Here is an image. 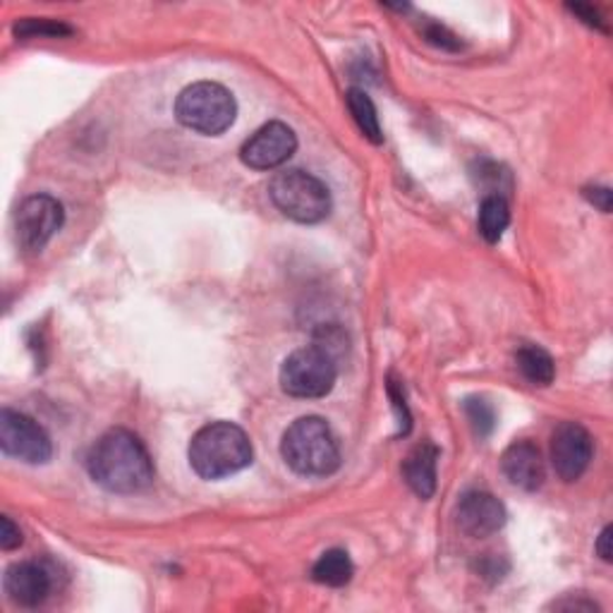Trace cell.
Returning <instances> with one entry per match:
<instances>
[{
  "label": "cell",
  "mask_w": 613,
  "mask_h": 613,
  "mask_svg": "<svg viewBox=\"0 0 613 613\" xmlns=\"http://www.w3.org/2000/svg\"><path fill=\"white\" fill-rule=\"evenodd\" d=\"M463 408H465V415L474 429V434H478L480 439L494 432L496 412H494L492 403H486L484 398H468Z\"/></svg>",
  "instance_id": "d6986e66"
},
{
  "label": "cell",
  "mask_w": 613,
  "mask_h": 613,
  "mask_svg": "<svg viewBox=\"0 0 613 613\" xmlns=\"http://www.w3.org/2000/svg\"><path fill=\"white\" fill-rule=\"evenodd\" d=\"M569 8L577 14V18H580L582 22H587L590 27L606 29V27H604V22H602V18H600V12H596L594 8H590V6H569Z\"/></svg>",
  "instance_id": "d4e9b609"
},
{
  "label": "cell",
  "mask_w": 613,
  "mask_h": 613,
  "mask_svg": "<svg viewBox=\"0 0 613 613\" xmlns=\"http://www.w3.org/2000/svg\"><path fill=\"white\" fill-rule=\"evenodd\" d=\"M424 37H426V41H432L434 46H441V49H449V51L463 49V43H460V39L455 34H451L449 29L441 27V24H429L424 29Z\"/></svg>",
  "instance_id": "44dd1931"
},
{
  "label": "cell",
  "mask_w": 613,
  "mask_h": 613,
  "mask_svg": "<svg viewBox=\"0 0 613 613\" xmlns=\"http://www.w3.org/2000/svg\"><path fill=\"white\" fill-rule=\"evenodd\" d=\"M511 223L509 202L501 194H489L480 207V233L486 242H499Z\"/></svg>",
  "instance_id": "e0dca14e"
},
{
  "label": "cell",
  "mask_w": 613,
  "mask_h": 613,
  "mask_svg": "<svg viewBox=\"0 0 613 613\" xmlns=\"http://www.w3.org/2000/svg\"><path fill=\"white\" fill-rule=\"evenodd\" d=\"M501 472L513 486L523 492H536L544 484L546 470L540 449L532 441H515L501 455Z\"/></svg>",
  "instance_id": "4fadbf2b"
},
{
  "label": "cell",
  "mask_w": 613,
  "mask_h": 613,
  "mask_svg": "<svg viewBox=\"0 0 613 613\" xmlns=\"http://www.w3.org/2000/svg\"><path fill=\"white\" fill-rule=\"evenodd\" d=\"M14 34L18 37H68L72 29L63 22L53 20H22L14 27Z\"/></svg>",
  "instance_id": "ffe728a7"
},
{
  "label": "cell",
  "mask_w": 613,
  "mask_h": 613,
  "mask_svg": "<svg viewBox=\"0 0 613 613\" xmlns=\"http://www.w3.org/2000/svg\"><path fill=\"white\" fill-rule=\"evenodd\" d=\"M269 194L275 209H279L290 221L310 225V223L324 221L331 213L329 188L312 173L298 171V168L275 175L271 180Z\"/></svg>",
  "instance_id": "8992f818"
},
{
  "label": "cell",
  "mask_w": 613,
  "mask_h": 613,
  "mask_svg": "<svg viewBox=\"0 0 613 613\" xmlns=\"http://www.w3.org/2000/svg\"><path fill=\"white\" fill-rule=\"evenodd\" d=\"M352 575H355V565H352L348 551L343 549H331L326 554H321L312 569V577L319 585L326 587H343L352 580Z\"/></svg>",
  "instance_id": "9a60e30c"
},
{
  "label": "cell",
  "mask_w": 613,
  "mask_h": 613,
  "mask_svg": "<svg viewBox=\"0 0 613 613\" xmlns=\"http://www.w3.org/2000/svg\"><path fill=\"white\" fill-rule=\"evenodd\" d=\"M594 443L590 432L577 422H563L551 436V465L563 482L580 480L590 468Z\"/></svg>",
  "instance_id": "30bf717a"
},
{
  "label": "cell",
  "mask_w": 613,
  "mask_h": 613,
  "mask_svg": "<svg viewBox=\"0 0 613 613\" xmlns=\"http://www.w3.org/2000/svg\"><path fill=\"white\" fill-rule=\"evenodd\" d=\"M22 544V532L8 515L0 517V549L12 551Z\"/></svg>",
  "instance_id": "603a6c76"
},
{
  "label": "cell",
  "mask_w": 613,
  "mask_h": 613,
  "mask_svg": "<svg viewBox=\"0 0 613 613\" xmlns=\"http://www.w3.org/2000/svg\"><path fill=\"white\" fill-rule=\"evenodd\" d=\"M66 221L63 204L51 194L27 197L14 213V238L24 252H41Z\"/></svg>",
  "instance_id": "ba28073f"
},
{
  "label": "cell",
  "mask_w": 613,
  "mask_h": 613,
  "mask_svg": "<svg viewBox=\"0 0 613 613\" xmlns=\"http://www.w3.org/2000/svg\"><path fill=\"white\" fill-rule=\"evenodd\" d=\"M348 109L352 113V120L358 122V128L366 137V140H370L372 144H381L383 142L381 122H379L372 99L366 97V91L350 89L348 91Z\"/></svg>",
  "instance_id": "ac0fdd59"
},
{
  "label": "cell",
  "mask_w": 613,
  "mask_h": 613,
  "mask_svg": "<svg viewBox=\"0 0 613 613\" xmlns=\"http://www.w3.org/2000/svg\"><path fill=\"white\" fill-rule=\"evenodd\" d=\"M281 389L293 398H324L339 379V355L316 341L288 355L281 364Z\"/></svg>",
  "instance_id": "5b68a950"
},
{
  "label": "cell",
  "mask_w": 613,
  "mask_h": 613,
  "mask_svg": "<svg viewBox=\"0 0 613 613\" xmlns=\"http://www.w3.org/2000/svg\"><path fill=\"white\" fill-rule=\"evenodd\" d=\"M87 470L91 480L113 494L144 492L153 482V463L144 443L128 429L105 432L91 446Z\"/></svg>",
  "instance_id": "6da1fadb"
},
{
  "label": "cell",
  "mask_w": 613,
  "mask_h": 613,
  "mask_svg": "<svg viewBox=\"0 0 613 613\" xmlns=\"http://www.w3.org/2000/svg\"><path fill=\"white\" fill-rule=\"evenodd\" d=\"M389 395L393 401V410L398 415V422H401V434L410 432V410L405 405V395H403V386H398V383L391 379L389 381Z\"/></svg>",
  "instance_id": "7402d4cb"
},
{
  "label": "cell",
  "mask_w": 613,
  "mask_h": 613,
  "mask_svg": "<svg viewBox=\"0 0 613 613\" xmlns=\"http://www.w3.org/2000/svg\"><path fill=\"white\" fill-rule=\"evenodd\" d=\"M554 609H561V611H596L600 606H596L594 602L590 600H561V602H554Z\"/></svg>",
  "instance_id": "484cf974"
},
{
  "label": "cell",
  "mask_w": 613,
  "mask_h": 613,
  "mask_svg": "<svg viewBox=\"0 0 613 613\" xmlns=\"http://www.w3.org/2000/svg\"><path fill=\"white\" fill-rule=\"evenodd\" d=\"M0 449L27 465H43L53 455V443L46 429L10 408L0 412Z\"/></svg>",
  "instance_id": "52a82bcc"
},
{
  "label": "cell",
  "mask_w": 613,
  "mask_h": 613,
  "mask_svg": "<svg viewBox=\"0 0 613 613\" xmlns=\"http://www.w3.org/2000/svg\"><path fill=\"white\" fill-rule=\"evenodd\" d=\"M298 149V137L285 122H267L240 149V159L254 171H273Z\"/></svg>",
  "instance_id": "9c48e42d"
},
{
  "label": "cell",
  "mask_w": 613,
  "mask_h": 613,
  "mask_svg": "<svg viewBox=\"0 0 613 613\" xmlns=\"http://www.w3.org/2000/svg\"><path fill=\"white\" fill-rule=\"evenodd\" d=\"M281 455L302 478H329L341 465V449L326 420L300 418L285 429Z\"/></svg>",
  "instance_id": "3957f363"
},
{
  "label": "cell",
  "mask_w": 613,
  "mask_h": 613,
  "mask_svg": "<svg viewBox=\"0 0 613 613\" xmlns=\"http://www.w3.org/2000/svg\"><path fill=\"white\" fill-rule=\"evenodd\" d=\"M436 460L439 449L434 443L424 441L408 453L403 463V478L408 486L424 501L432 499L436 492Z\"/></svg>",
  "instance_id": "5bb4252c"
},
{
  "label": "cell",
  "mask_w": 613,
  "mask_h": 613,
  "mask_svg": "<svg viewBox=\"0 0 613 613\" xmlns=\"http://www.w3.org/2000/svg\"><path fill=\"white\" fill-rule=\"evenodd\" d=\"M503 503L486 492H468L460 496L455 505V523L460 532H465L472 540H484V536L496 534L505 525Z\"/></svg>",
  "instance_id": "7c38bea8"
},
{
  "label": "cell",
  "mask_w": 613,
  "mask_h": 613,
  "mask_svg": "<svg viewBox=\"0 0 613 613\" xmlns=\"http://www.w3.org/2000/svg\"><path fill=\"white\" fill-rule=\"evenodd\" d=\"M190 465L202 480H223L252 463V441L233 422H211L190 441Z\"/></svg>",
  "instance_id": "7a4b0ae2"
},
{
  "label": "cell",
  "mask_w": 613,
  "mask_h": 613,
  "mask_svg": "<svg viewBox=\"0 0 613 613\" xmlns=\"http://www.w3.org/2000/svg\"><path fill=\"white\" fill-rule=\"evenodd\" d=\"M8 600L24 609L41 606L53 592V571L39 561H22L8 569L3 577Z\"/></svg>",
  "instance_id": "8fae6325"
},
{
  "label": "cell",
  "mask_w": 613,
  "mask_h": 613,
  "mask_svg": "<svg viewBox=\"0 0 613 613\" xmlns=\"http://www.w3.org/2000/svg\"><path fill=\"white\" fill-rule=\"evenodd\" d=\"M585 197L590 199V202H592L594 207H600L604 213L611 211V199H613V194H611L609 188H590V190H585Z\"/></svg>",
  "instance_id": "cb8c5ba5"
},
{
  "label": "cell",
  "mask_w": 613,
  "mask_h": 613,
  "mask_svg": "<svg viewBox=\"0 0 613 613\" xmlns=\"http://www.w3.org/2000/svg\"><path fill=\"white\" fill-rule=\"evenodd\" d=\"M596 554L602 556V561L611 563V556H613V551H611V527H604L602 534H600V540H596Z\"/></svg>",
  "instance_id": "4316f807"
},
{
  "label": "cell",
  "mask_w": 613,
  "mask_h": 613,
  "mask_svg": "<svg viewBox=\"0 0 613 613\" xmlns=\"http://www.w3.org/2000/svg\"><path fill=\"white\" fill-rule=\"evenodd\" d=\"M517 370L534 386H549L556 376V364L549 352L540 345H523L517 350Z\"/></svg>",
  "instance_id": "2e32d148"
},
{
  "label": "cell",
  "mask_w": 613,
  "mask_h": 613,
  "mask_svg": "<svg viewBox=\"0 0 613 613\" xmlns=\"http://www.w3.org/2000/svg\"><path fill=\"white\" fill-rule=\"evenodd\" d=\"M238 103L230 91L217 82H197L180 91L175 118L180 125L199 134L217 137L235 122Z\"/></svg>",
  "instance_id": "277c9868"
}]
</instances>
